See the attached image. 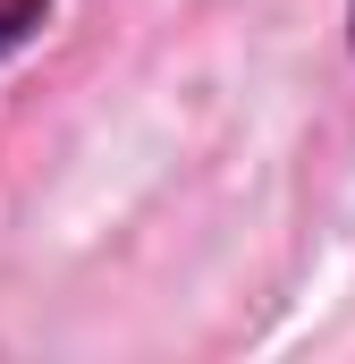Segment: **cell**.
Returning a JSON list of instances; mask_svg holds the SVG:
<instances>
[{"label": "cell", "instance_id": "7a4b0ae2", "mask_svg": "<svg viewBox=\"0 0 355 364\" xmlns=\"http://www.w3.org/2000/svg\"><path fill=\"white\" fill-rule=\"evenodd\" d=\"M347 43H355V0H347Z\"/></svg>", "mask_w": 355, "mask_h": 364}, {"label": "cell", "instance_id": "6da1fadb", "mask_svg": "<svg viewBox=\"0 0 355 364\" xmlns=\"http://www.w3.org/2000/svg\"><path fill=\"white\" fill-rule=\"evenodd\" d=\"M43 17H51V0H0V60L26 51V43L43 34Z\"/></svg>", "mask_w": 355, "mask_h": 364}]
</instances>
